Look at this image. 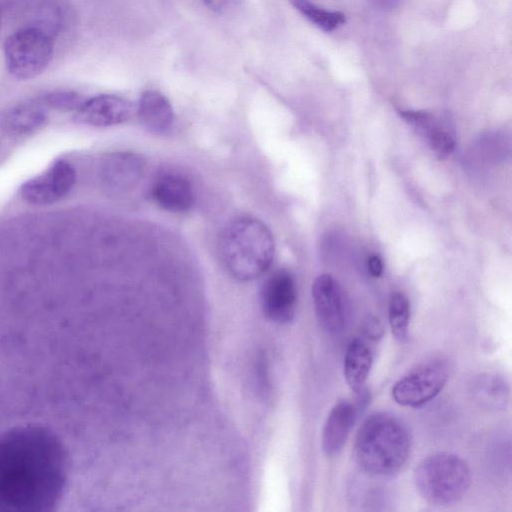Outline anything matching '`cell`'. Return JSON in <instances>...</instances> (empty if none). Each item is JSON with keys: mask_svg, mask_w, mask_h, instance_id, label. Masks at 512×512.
I'll use <instances>...</instances> for the list:
<instances>
[{"mask_svg": "<svg viewBox=\"0 0 512 512\" xmlns=\"http://www.w3.org/2000/svg\"><path fill=\"white\" fill-rule=\"evenodd\" d=\"M66 475V455L53 433L26 426L0 435V512L53 509Z\"/></svg>", "mask_w": 512, "mask_h": 512, "instance_id": "1", "label": "cell"}, {"mask_svg": "<svg viewBox=\"0 0 512 512\" xmlns=\"http://www.w3.org/2000/svg\"><path fill=\"white\" fill-rule=\"evenodd\" d=\"M411 432L399 417L378 412L360 426L354 443L359 467L374 477H391L399 473L409 459Z\"/></svg>", "mask_w": 512, "mask_h": 512, "instance_id": "2", "label": "cell"}, {"mask_svg": "<svg viewBox=\"0 0 512 512\" xmlns=\"http://www.w3.org/2000/svg\"><path fill=\"white\" fill-rule=\"evenodd\" d=\"M219 253L229 274L250 281L264 274L275 255V242L269 228L253 217H238L223 228Z\"/></svg>", "mask_w": 512, "mask_h": 512, "instance_id": "3", "label": "cell"}, {"mask_svg": "<svg viewBox=\"0 0 512 512\" xmlns=\"http://www.w3.org/2000/svg\"><path fill=\"white\" fill-rule=\"evenodd\" d=\"M414 483L421 497L432 505L459 501L471 484V470L459 456L436 453L423 459L414 470Z\"/></svg>", "mask_w": 512, "mask_h": 512, "instance_id": "4", "label": "cell"}, {"mask_svg": "<svg viewBox=\"0 0 512 512\" xmlns=\"http://www.w3.org/2000/svg\"><path fill=\"white\" fill-rule=\"evenodd\" d=\"M3 51L8 72L16 79L28 80L40 75L50 64L54 40L41 27H25L6 38Z\"/></svg>", "mask_w": 512, "mask_h": 512, "instance_id": "5", "label": "cell"}, {"mask_svg": "<svg viewBox=\"0 0 512 512\" xmlns=\"http://www.w3.org/2000/svg\"><path fill=\"white\" fill-rule=\"evenodd\" d=\"M448 375L449 367L445 360L426 361L395 383L392 397L399 405L420 407L441 392Z\"/></svg>", "mask_w": 512, "mask_h": 512, "instance_id": "6", "label": "cell"}, {"mask_svg": "<svg viewBox=\"0 0 512 512\" xmlns=\"http://www.w3.org/2000/svg\"><path fill=\"white\" fill-rule=\"evenodd\" d=\"M75 181L73 166L65 160H57L42 174L27 180L21 186L20 194L29 204H53L69 194Z\"/></svg>", "mask_w": 512, "mask_h": 512, "instance_id": "7", "label": "cell"}, {"mask_svg": "<svg viewBox=\"0 0 512 512\" xmlns=\"http://www.w3.org/2000/svg\"><path fill=\"white\" fill-rule=\"evenodd\" d=\"M312 298L320 326L337 334L346 326L347 303L338 281L330 274H321L313 282Z\"/></svg>", "mask_w": 512, "mask_h": 512, "instance_id": "8", "label": "cell"}, {"mask_svg": "<svg viewBox=\"0 0 512 512\" xmlns=\"http://www.w3.org/2000/svg\"><path fill=\"white\" fill-rule=\"evenodd\" d=\"M297 303L295 279L288 271H277L263 284L261 304L267 319L286 324L293 320Z\"/></svg>", "mask_w": 512, "mask_h": 512, "instance_id": "9", "label": "cell"}, {"mask_svg": "<svg viewBox=\"0 0 512 512\" xmlns=\"http://www.w3.org/2000/svg\"><path fill=\"white\" fill-rule=\"evenodd\" d=\"M133 112L134 106L127 99L102 94L84 100L76 111V119L87 125L105 127L126 122Z\"/></svg>", "mask_w": 512, "mask_h": 512, "instance_id": "10", "label": "cell"}, {"mask_svg": "<svg viewBox=\"0 0 512 512\" xmlns=\"http://www.w3.org/2000/svg\"><path fill=\"white\" fill-rule=\"evenodd\" d=\"M144 171L142 158L131 152L109 155L102 164V180L106 187L116 193L132 190L140 181Z\"/></svg>", "mask_w": 512, "mask_h": 512, "instance_id": "11", "label": "cell"}, {"mask_svg": "<svg viewBox=\"0 0 512 512\" xmlns=\"http://www.w3.org/2000/svg\"><path fill=\"white\" fill-rule=\"evenodd\" d=\"M401 118L427 143L439 157H448L455 149V140L441 122L424 110H400Z\"/></svg>", "mask_w": 512, "mask_h": 512, "instance_id": "12", "label": "cell"}, {"mask_svg": "<svg viewBox=\"0 0 512 512\" xmlns=\"http://www.w3.org/2000/svg\"><path fill=\"white\" fill-rule=\"evenodd\" d=\"M48 121L47 106L42 100H27L7 109L0 118L2 130L14 137L40 130Z\"/></svg>", "mask_w": 512, "mask_h": 512, "instance_id": "13", "label": "cell"}, {"mask_svg": "<svg viewBox=\"0 0 512 512\" xmlns=\"http://www.w3.org/2000/svg\"><path fill=\"white\" fill-rule=\"evenodd\" d=\"M357 418L356 406L348 400L336 403L329 412L322 431L325 455L335 456L344 447Z\"/></svg>", "mask_w": 512, "mask_h": 512, "instance_id": "14", "label": "cell"}, {"mask_svg": "<svg viewBox=\"0 0 512 512\" xmlns=\"http://www.w3.org/2000/svg\"><path fill=\"white\" fill-rule=\"evenodd\" d=\"M152 197L163 209L170 212L188 211L194 204L191 183L176 174H165L157 178L152 186Z\"/></svg>", "mask_w": 512, "mask_h": 512, "instance_id": "15", "label": "cell"}, {"mask_svg": "<svg viewBox=\"0 0 512 512\" xmlns=\"http://www.w3.org/2000/svg\"><path fill=\"white\" fill-rule=\"evenodd\" d=\"M137 113L145 128L155 134L168 133L174 124V113L169 100L155 90H147L141 94Z\"/></svg>", "mask_w": 512, "mask_h": 512, "instance_id": "16", "label": "cell"}, {"mask_svg": "<svg viewBox=\"0 0 512 512\" xmlns=\"http://www.w3.org/2000/svg\"><path fill=\"white\" fill-rule=\"evenodd\" d=\"M373 350L367 341L356 337L350 341L344 356L345 380L355 393L362 392L373 364Z\"/></svg>", "mask_w": 512, "mask_h": 512, "instance_id": "17", "label": "cell"}, {"mask_svg": "<svg viewBox=\"0 0 512 512\" xmlns=\"http://www.w3.org/2000/svg\"><path fill=\"white\" fill-rule=\"evenodd\" d=\"M472 397L478 405L489 410H500L509 401V385L496 373H482L471 384Z\"/></svg>", "mask_w": 512, "mask_h": 512, "instance_id": "18", "label": "cell"}, {"mask_svg": "<svg viewBox=\"0 0 512 512\" xmlns=\"http://www.w3.org/2000/svg\"><path fill=\"white\" fill-rule=\"evenodd\" d=\"M290 2L304 17L325 32L333 31L346 22L344 13L322 9L309 0H290Z\"/></svg>", "mask_w": 512, "mask_h": 512, "instance_id": "19", "label": "cell"}, {"mask_svg": "<svg viewBox=\"0 0 512 512\" xmlns=\"http://www.w3.org/2000/svg\"><path fill=\"white\" fill-rule=\"evenodd\" d=\"M388 320L393 336L399 341L405 340L410 322V302L402 292L396 291L391 294L388 305Z\"/></svg>", "mask_w": 512, "mask_h": 512, "instance_id": "20", "label": "cell"}, {"mask_svg": "<svg viewBox=\"0 0 512 512\" xmlns=\"http://www.w3.org/2000/svg\"><path fill=\"white\" fill-rule=\"evenodd\" d=\"M41 100L47 107L63 111H77L84 101L74 91H54L45 95Z\"/></svg>", "mask_w": 512, "mask_h": 512, "instance_id": "21", "label": "cell"}, {"mask_svg": "<svg viewBox=\"0 0 512 512\" xmlns=\"http://www.w3.org/2000/svg\"><path fill=\"white\" fill-rule=\"evenodd\" d=\"M365 324L364 331L369 338L376 340L382 336L383 328L378 319L370 317L366 320Z\"/></svg>", "mask_w": 512, "mask_h": 512, "instance_id": "22", "label": "cell"}, {"mask_svg": "<svg viewBox=\"0 0 512 512\" xmlns=\"http://www.w3.org/2000/svg\"><path fill=\"white\" fill-rule=\"evenodd\" d=\"M367 268L373 277H380L383 273V262L378 255H371L367 259Z\"/></svg>", "mask_w": 512, "mask_h": 512, "instance_id": "23", "label": "cell"}, {"mask_svg": "<svg viewBox=\"0 0 512 512\" xmlns=\"http://www.w3.org/2000/svg\"><path fill=\"white\" fill-rule=\"evenodd\" d=\"M202 2L209 9L221 13L229 7L231 0H202Z\"/></svg>", "mask_w": 512, "mask_h": 512, "instance_id": "24", "label": "cell"}, {"mask_svg": "<svg viewBox=\"0 0 512 512\" xmlns=\"http://www.w3.org/2000/svg\"><path fill=\"white\" fill-rule=\"evenodd\" d=\"M377 5H379L383 9H390L392 8L398 0H375Z\"/></svg>", "mask_w": 512, "mask_h": 512, "instance_id": "25", "label": "cell"}]
</instances>
